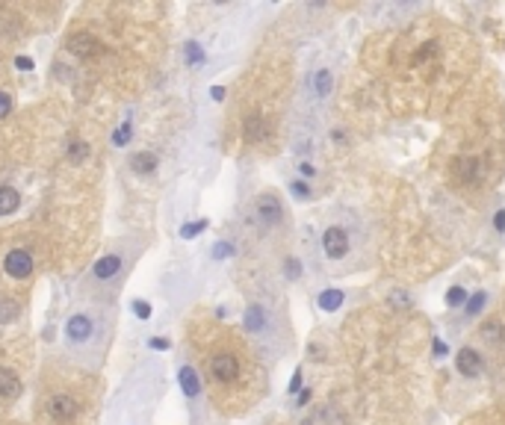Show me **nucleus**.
I'll return each mask as SVG.
<instances>
[{
    "label": "nucleus",
    "mask_w": 505,
    "mask_h": 425,
    "mask_svg": "<svg viewBox=\"0 0 505 425\" xmlns=\"http://www.w3.org/2000/svg\"><path fill=\"white\" fill-rule=\"evenodd\" d=\"M3 269H6V275H12V278H18V281L30 278V272H33V257H30V252H24V248L9 252L6 260H3Z\"/></svg>",
    "instance_id": "1"
},
{
    "label": "nucleus",
    "mask_w": 505,
    "mask_h": 425,
    "mask_svg": "<svg viewBox=\"0 0 505 425\" xmlns=\"http://www.w3.org/2000/svg\"><path fill=\"white\" fill-rule=\"evenodd\" d=\"M68 51L89 59V56H95V54H101V42H98L92 33H74L71 39H68Z\"/></svg>",
    "instance_id": "2"
},
{
    "label": "nucleus",
    "mask_w": 505,
    "mask_h": 425,
    "mask_svg": "<svg viewBox=\"0 0 505 425\" xmlns=\"http://www.w3.org/2000/svg\"><path fill=\"white\" fill-rule=\"evenodd\" d=\"M323 245H325V254L328 257H343L349 252V236L343 228H328L323 236Z\"/></svg>",
    "instance_id": "3"
},
{
    "label": "nucleus",
    "mask_w": 505,
    "mask_h": 425,
    "mask_svg": "<svg viewBox=\"0 0 505 425\" xmlns=\"http://www.w3.org/2000/svg\"><path fill=\"white\" fill-rule=\"evenodd\" d=\"M210 369H213V375L219 381H233L240 375V364H237V357L233 355H216L213 357V364H210Z\"/></svg>",
    "instance_id": "4"
},
{
    "label": "nucleus",
    "mask_w": 505,
    "mask_h": 425,
    "mask_svg": "<svg viewBox=\"0 0 505 425\" xmlns=\"http://www.w3.org/2000/svg\"><path fill=\"white\" fill-rule=\"evenodd\" d=\"M455 366H458L461 375H467V378H473V375L482 372V355L476 352V348H461L458 357H455Z\"/></svg>",
    "instance_id": "5"
},
{
    "label": "nucleus",
    "mask_w": 505,
    "mask_h": 425,
    "mask_svg": "<svg viewBox=\"0 0 505 425\" xmlns=\"http://www.w3.org/2000/svg\"><path fill=\"white\" fill-rule=\"evenodd\" d=\"M51 414H54V419H59V422H71L74 414H77V405H74L71 396H54V399H51Z\"/></svg>",
    "instance_id": "6"
},
{
    "label": "nucleus",
    "mask_w": 505,
    "mask_h": 425,
    "mask_svg": "<svg viewBox=\"0 0 505 425\" xmlns=\"http://www.w3.org/2000/svg\"><path fill=\"white\" fill-rule=\"evenodd\" d=\"M452 171H455V178H458V180L470 183L479 174V162L470 160V157H458V160H452Z\"/></svg>",
    "instance_id": "7"
},
{
    "label": "nucleus",
    "mask_w": 505,
    "mask_h": 425,
    "mask_svg": "<svg viewBox=\"0 0 505 425\" xmlns=\"http://www.w3.org/2000/svg\"><path fill=\"white\" fill-rule=\"evenodd\" d=\"M65 331H68L71 340H89L92 322H89V316H71L68 325H65Z\"/></svg>",
    "instance_id": "8"
},
{
    "label": "nucleus",
    "mask_w": 505,
    "mask_h": 425,
    "mask_svg": "<svg viewBox=\"0 0 505 425\" xmlns=\"http://www.w3.org/2000/svg\"><path fill=\"white\" fill-rule=\"evenodd\" d=\"M0 396L3 399H18L21 396V381H18L15 372H9V369L0 372Z\"/></svg>",
    "instance_id": "9"
},
{
    "label": "nucleus",
    "mask_w": 505,
    "mask_h": 425,
    "mask_svg": "<svg viewBox=\"0 0 505 425\" xmlns=\"http://www.w3.org/2000/svg\"><path fill=\"white\" fill-rule=\"evenodd\" d=\"M18 204H21L18 190H12V186H0V216H12V212L18 210Z\"/></svg>",
    "instance_id": "10"
},
{
    "label": "nucleus",
    "mask_w": 505,
    "mask_h": 425,
    "mask_svg": "<svg viewBox=\"0 0 505 425\" xmlns=\"http://www.w3.org/2000/svg\"><path fill=\"white\" fill-rule=\"evenodd\" d=\"M257 210H261V219H263V222H269V224L281 222V204L275 201L272 195H263L261 201H257Z\"/></svg>",
    "instance_id": "11"
},
{
    "label": "nucleus",
    "mask_w": 505,
    "mask_h": 425,
    "mask_svg": "<svg viewBox=\"0 0 505 425\" xmlns=\"http://www.w3.org/2000/svg\"><path fill=\"white\" fill-rule=\"evenodd\" d=\"M121 269V260L116 257V254H109V257H101L95 263V278H101V281H107V278H113V275Z\"/></svg>",
    "instance_id": "12"
},
{
    "label": "nucleus",
    "mask_w": 505,
    "mask_h": 425,
    "mask_svg": "<svg viewBox=\"0 0 505 425\" xmlns=\"http://www.w3.org/2000/svg\"><path fill=\"white\" fill-rule=\"evenodd\" d=\"M180 387H183V393H187V396H199L201 384H199V375H195V369H189V366L180 369Z\"/></svg>",
    "instance_id": "13"
},
{
    "label": "nucleus",
    "mask_w": 505,
    "mask_h": 425,
    "mask_svg": "<svg viewBox=\"0 0 505 425\" xmlns=\"http://www.w3.org/2000/svg\"><path fill=\"white\" fill-rule=\"evenodd\" d=\"M340 304H343V293L340 290H325L323 295H319V307L328 310V314H331V310H337Z\"/></svg>",
    "instance_id": "14"
},
{
    "label": "nucleus",
    "mask_w": 505,
    "mask_h": 425,
    "mask_svg": "<svg viewBox=\"0 0 505 425\" xmlns=\"http://www.w3.org/2000/svg\"><path fill=\"white\" fill-rule=\"evenodd\" d=\"M130 166H133V171H154V166H157V157L154 154H137L130 160Z\"/></svg>",
    "instance_id": "15"
},
{
    "label": "nucleus",
    "mask_w": 505,
    "mask_h": 425,
    "mask_svg": "<svg viewBox=\"0 0 505 425\" xmlns=\"http://www.w3.org/2000/svg\"><path fill=\"white\" fill-rule=\"evenodd\" d=\"M245 328H249V331H261L263 328V310L257 304H251L249 314H245Z\"/></svg>",
    "instance_id": "16"
},
{
    "label": "nucleus",
    "mask_w": 505,
    "mask_h": 425,
    "mask_svg": "<svg viewBox=\"0 0 505 425\" xmlns=\"http://www.w3.org/2000/svg\"><path fill=\"white\" fill-rule=\"evenodd\" d=\"M86 154H89V145H86V142L74 139V142L68 145V157H71V162H83V160H86Z\"/></svg>",
    "instance_id": "17"
},
{
    "label": "nucleus",
    "mask_w": 505,
    "mask_h": 425,
    "mask_svg": "<svg viewBox=\"0 0 505 425\" xmlns=\"http://www.w3.org/2000/svg\"><path fill=\"white\" fill-rule=\"evenodd\" d=\"M130 133H133V124H130V118H127V121H121V128L113 133V142H116V145H127V142H130Z\"/></svg>",
    "instance_id": "18"
},
{
    "label": "nucleus",
    "mask_w": 505,
    "mask_h": 425,
    "mask_svg": "<svg viewBox=\"0 0 505 425\" xmlns=\"http://www.w3.org/2000/svg\"><path fill=\"white\" fill-rule=\"evenodd\" d=\"M446 302H449L452 307H458V304H464V302H467V293L461 290V286H452V290L446 293Z\"/></svg>",
    "instance_id": "19"
},
{
    "label": "nucleus",
    "mask_w": 505,
    "mask_h": 425,
    "mask_svg": "<svg viewBox=\"0 0 505 425\" xmlns=\"http://www.w3.org/2000/svg\"><path fill=\"white\" fill-rule=\"evenodd\" d=\"M261 130H263V121L257 118V116H251V118H249V124H245V133H249V139L254 142V139H257V133H261Z\"/></svg>",
    "instance_id": "20"
},
{
    "label": "nucleus",
    "mask_w": 505,
    "mask_h": 425,
    "mask_svg": "<svg viewBox=\"0 0 505 425\" xmlns=\"http://www.w3.org/2000/svg\"><path fill=\"white\" fill-rule=\"evenodd\" d=\"M482 307H485V293H476V295L470 298V304H467V314H470V316H476Z\"/></svg>",
    "instance_id": "21"
},
{
    "label": "nucleus",
    "mask_w": 505,
    "mask_h": 425,
    "mask_svg": "<svg viewBox=\"0 0 505 425\" xmlns=\"http://www.w3.org/2000/svg\"><path fill=\"white\" fill-rule=\"evenodd\" d=\"M207 228V222H195V224H183V231H180V236H187V240H192L195 233H201Z\"/></svg>",
    "instance_id": "22"
},
{
    "label": "nucleus",
    "mask_w": 505,
    "mask_h": 425,
    "mask_svg": "<svg viewBox=\"0 0 505 425\" xmlns=\"http://www.w3.org/2000/svg\"><path fill=\"white\" fill-rule=\"evenodd\" d=\"M328 89H331V77H328V71H319V74H316V92H319V95H325Z\"/></svg>",
    "instance_id": "23"
},
{
    "label": "nucleus",
    "mask_w": 505,
    "mask_h": 425,
    "mask_svg": "<svg viewBox=\"0 0 505 425\" xmlns=\"http://www.w3.org/2000/svg\"><path fill=\"white\" fill-rule=\"evenodd\" d=\"M9 109H12V98L6 92H0V118H6Z\"/></svg>",
    "instance_id": "24"
},
{
    "label": "nucleus",
    "mask_w": 505,
    "mask_h": 425,
    "mask_svg": "<svg viewBox=\"0 0 505 425\" xmlns=\"http://www.w3.org/2000/svg\"><path fill=\"white\" fill-rule=\"evenodd\" d=\"M187 59H189V62H201V59H204L201 47H199V45H189V51H187Z\"/></svg>",
    "instance_id": "25"
},
{
    "label": "nucleus",
    "mask_w": 505,
    "mask_h": 425,
    "mask_svg": "<svg viewBox=\"0 0 505 425\" xmlns=\"http://www.w3.org/2000/svg\"><path fill=\"white\" fill-rule=\"evenodd\" d=\"M133 310H137L139 319H148V316H151V307H148L145 302H137V304H133Z\"/></svg>",
    "instance_id": "26"
},
{
    "label": "nucleus",
    "mask_w": 505,
    "mask_h": 425,
    "mask_svg": "<svg viewBox=\"0 0 505 425\" xmlns=\"http://www.w3.org/2000/svg\"><path fill=\"white\" fill-rule=\"evenodd\" d=\"M290 190H293V195H299V198H307V195H311V190H307V183H293Z\"/></svg>",
    "instance_id": "27"
},
{
    "label": "nucleus",
    "mask_w": 505,
    "mask_h": 425,
    "mask_svg": "<svg viewBox=\"0 0 505 425\" xmlns=\"http://www.w3.org/2000/svg\"><path fill=\"white\" fill-rule=\"evenodd\" d=\"M228 254H233V248H231V245H225V242L213 248V257H228Z\"/></svg>",
    "instance_id": "28"
},
{
    "label": "nucleus",
    "mask_w": 505,
    "mask_h": 425,
    "mask_svg": "<svg viewBox=\"0 0 505 425\" xmlns=\"http://www.w3.org/2000/svg\"><path fill=\"white\" fill-rule=\"evenodd\" d=\"M15 65H18V68H24V71H30V68H33V59L18 56V59H15Z\"/></svg>",
    "instance_id": "29"
},
{
    "label": "nucleus",
    "mask_w": 505,
    "mask_h": 425,
    "mask_svg": "<svg viewBox=\"0 0 505 425\" xmlns=\"http://www.w3.org/2000/svg\"><path fill=\"white\" fill-rule=\"evenodd\" d=\"M299 387H302V372H295V375H293V381H290V393H295Z\"/></svg>",
    "instance_id": "30"
},
{
    "label": "nucleus",
    "mask_w": 505,
    "mask_h": 425,
    "mask_svg": "<svg viewBox=\"0 0 505 425\" xmlns=\"http://www.w3.org/2000/svg\"><path fill=\"white\" fill-rule=\"evenodd\" d=\"M494 224H497V231H505V212H502V210L497 212V219H494Z\"/></svg>",
    "instance_id": "31"
},
{
    "label": "nucleus",
    "mask_w": 505,
    "mask_h": 425,
    "mask_svg": "<svg viewBox=\"0 0 505 425\" xmlns=\"http://www.w3.org/2000/svg\"><path fill=\"white\" fill-rule=\"evenodd\" d=\"M151 348H169V343L163 340V337H157V340H151Z\"/></svg>",
    "instance_id": "32"
},
{
    "label": "nucleus",
    "mask_w": 505,
    "mask_h": 425,
    "mask_svg": "<svg viewBox=\"0 0 505 425\" xmlns=\"http://www.w3.org/2000/svg\"><path fill=\"white\" fill-rule=\"evenodd\" d=\"M435 355L443 357V355H446V346H443V343H435Z\"/></svg>",
    "instance_id": "33"
},
{
    "label": "nucleus",
    "mask_w": 505,
    "mask_h": 425,
    "mask_svg": "<svg viewBox=\"0 0 505 425\" xmlns=\"http://www.w3.org/2000/svg\"><path fill=\"white\" fill-rule=\"evenodd\" d=\"M287 272H290V275H299V263H295V260H290V263H287Z\"/></svg>",
    "instance_id": "34"
},
{
    "label": "nucleus",
    "mask_w": 505,
    "mask_h": 425,
    "mask_svg": "<svg viewBox=\"0 0 505 425\" xmlns=\"http://www.w3.org/2000/svg\"><path fill=\"white\" fill-rule=\"evenodd\" d=\"M213 98H216V101H222V98H225V89H222V86H216V89H213Z\"/></svg>",
    "instance_id": "35"
}]
</instances>
